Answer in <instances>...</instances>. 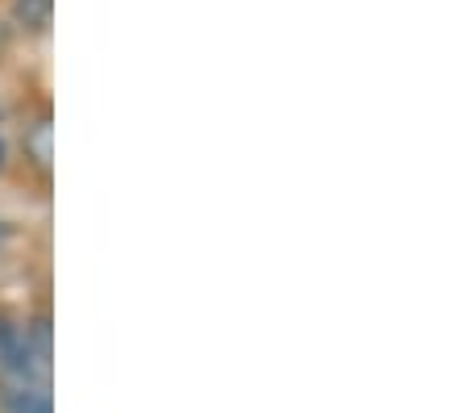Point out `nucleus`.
Segmentation results:
<instances>
[{"label":"nucleus","instance_id":"f257e3e1","mask_svg":"<svg viewBox=\"0 0 467 413\" xmlns=\"http://www.w3.org/2000/svg\"><path fill=\"white\" fill-rule=\"evenodd\" d=\"M17 155L21 168L42 188H50V180H55V113H50V100L26 108V118L17 126Z\"/></svg>","mask_w":467,"mask_h":413},{"label":"nucleus","instance_id":"f03ea898","mask_svg":"<svg viewBox=\"0 0 467 413\" xmlns=\"http://www.w3.org/2000/svg\"><path fill=\"white\" fill-rule=\"evenodd\" d=\"M9 26L17 38H47L55 21V0H9Z\"/></svg>","mask_w":467,"mask_h":413},{"label":"nucleus","instance_id":"7ed1b4c3","mask_svg":"<svg viewBox=\"0 0 467 413\" xmlns=\"http://www.w3.org/2000/svg\"><path fill=\"white\" fill-rule=\"evenodd\" d=\"M0 409L5 413H50V384H34V380L0 384Z\"/></svg>","mask_w":467,"mask_h":413},{"label":"nucleus","instance_id":"20e7f679","mask_svg":"<svg viewBox=\"0 0 467 413\" xmlns=\"http://www.w3.org/2000/svg\"><path fill=\"white\" fill-rule=\"evenodd\" d=\"M13 46H17V30L9 26V17L0 13V67L9 63V55H13Z\"/></svg>","mask_w":467,"mask_h":413},{"label":"nucleus","instance_id":"39448f33","mask_svg":"<svg viewBox=\"0 0 467 413\" xmlns=\"http://www.w3.org/2000/svg\"><path fill=\"white\" fill-rule=\"evenodd\" d=\"M9 168H13V138H9V129L0 126V180L9 176Z\"/></svg>","mask_w":467,"mask_h":413},{"label":"nucleus","instance_id":"423d86ee","mask_svg":"<svg viewBox=\"0 0 467 413\" xmlns=\"http://www.w3.org/2000/svg\"><path fill=\"white\" fill-rule=\"evenodd\" d=\"M9 113H13V105H9V97H5V92H0V126H5V121H9Z\"/></svg>","mask_w":467,"mask_h":413}]
</instances>
